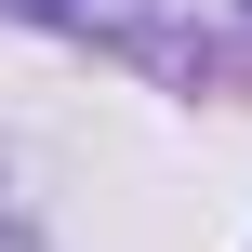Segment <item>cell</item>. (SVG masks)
<instances>
[{"instance_id": "1", "label": "cell", "mask_w": 252, "mask_h": 252, "mask_svg": "<svg viewBox=\"0 0 252 252\" xmlns=\"http://www.w3.org/2000/svg\"><path fill=\"white\" fill-rule=\"evenodd\" d=\"M0 252H13V226H0Z\"/></svg>"}]
</instances>
